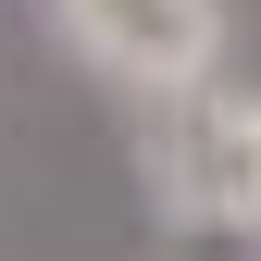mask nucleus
I'll return each instance as SVG.
<instances>
[{"label": "nucleus", "instance_id": "nucleus-1", "mask_svg": "<svg viewBox=\"0 0 261 261\" xmlns=\"http://www.w3.org/2000/svg\"><path fill=\"white\" fill-rule=\"evenodd\" d=\"M50 38L112 87H149V100H187L224 62V0H50Z\"/></svg>", "mask_w": 261, "mask_h": 261}, {"label": "nucleus", "instance_id": "nucleus-2", "mask_svg": "<svg viewBox=\"0 0 261 261\" xmlns=\"http://www.w3.org/2000/svg\"><path fill=\"white\" fill-rule=\"evenodd\" d=\"M162 187L212 237H261V87H187L162 100Z\"/></svg>", "mask_w": 261, "mask_h": 261}]
</instances>
